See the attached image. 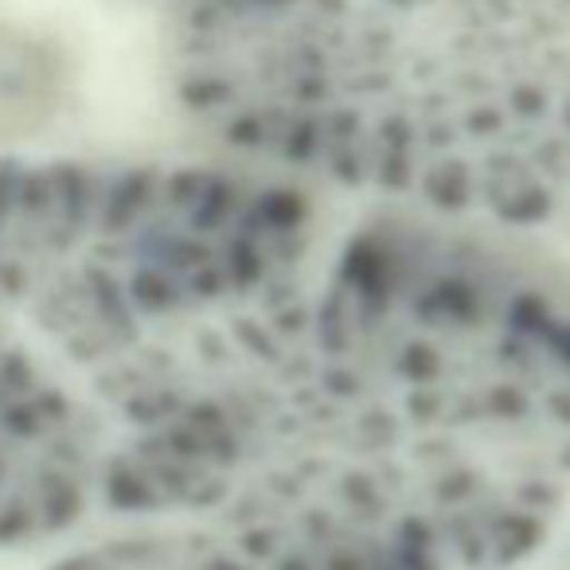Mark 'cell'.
Wrapping results in <instances>:
<instances>
[{
  "instance_id": "1",
  "label": "cell",
  "mask_w": 570,
  "mask_h": 570,
  "mask_svg": "<svg viewBox=\"0 0 570 570\" xmlns=\"http://www.w3.org/2000/svg\"><path fill=\"white\" fill-rule=\"evenodd\" d=\"M333 227L262 165L0 160V551L199 528Z\"/></svg>"
},
{
  "instance_id": "2",
  "label": "cell",
  "mask_w": 570,
  "mask_h": 570,
  "mask_svg": "<svg viewBox=\"0 0 570 570\" xmlns=\"http://www.w3.org/2000/svg\"><path fill=\"white\" fill-rule=\"evenodd\" d=\"M567 512V269L481 223L341 215L196 531L258 570H528Z\"/></svg>"
},
{
  "instance_id": "3",
  "label": "cell",
  "mask_w": 570,
  "mask_h": 570,
  "mask_svg": "<svg viewBox=\"0 0 570 570\" xmlns=\"http://www.w3.org/2000/svg\"><path fill=\"white\" fill-rule=\"evenodd\" d=\"M63 90V59L24 24L0 20V137L43 126Z\"/></svg>"
}]
</instances>
